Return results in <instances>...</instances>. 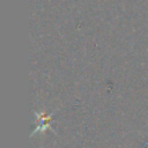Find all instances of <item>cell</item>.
Instances as JSON below:
<instances>
[{
    "instance_id": "obj_1",
    "label": "cell",
    "mask_w": 148,
    "mask_h": 148,
    "mask_svg": "<svg viewBox=\"0 0 148 148\" xmlns=\"http://www.w3.org/2000/svg\"><path fill=\"white\" fill-rule=\"evenodd\" d=\"M35 114H36L38 125H37V127L35 128V131L32 132L31 135H34L36 132H44V131H46L47 128H51L50 125H49V123H50V120H51V118H52L51 116H47V114H45V113H37V112H35Z\"/></svg>"
}]
</instances>
